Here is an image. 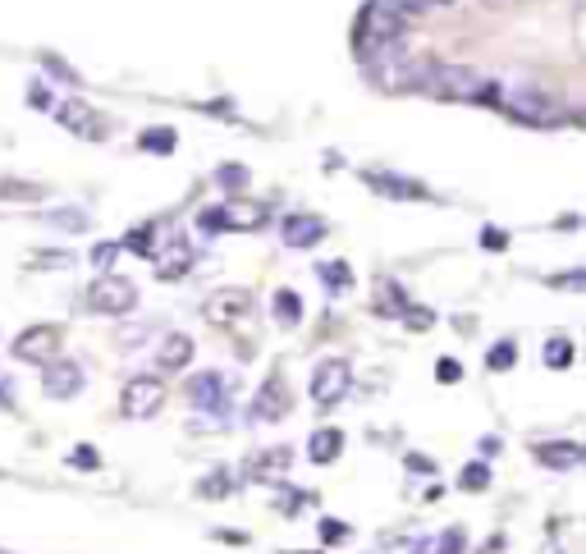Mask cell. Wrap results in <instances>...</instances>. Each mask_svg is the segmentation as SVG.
Here are the masks:
<instances>
[{"label": "cell", "mask_w": 586, "mask_h": 554, "mask_svg": "<svg viewBox=\"0 0 586 554\" xmlns=\"http://www.w3.org/2000/svg\"><path fill=\"white\" fill-rule=\"evenodd\" d=\"M422 92L431 97H445V101H500V87L481 78L477 69L467 65H426V78H422Z\"/></svg>", "instance_id": "obj_1"}, {"label": "cell", "mask_w": 586, "mask_h": 554, "mask_svg": "<svg viewBox=\"0 0 586 554\" xmlns=\"http://www.w3.org/2000/svg\"><path fill=\"white\" fill-rule=\"evenodd\" d=\"M426 5L422 0H367V10H362V33H358V46L371 51L380 42H399L403 28L413 14H422Z\"/></svg>", "instance_id": "obj_2"}, {"label": "cell", "mask_w": 586, "mask_h": 554, "mask_svg": "<svg viewBox=\"0 0 586 554\" xmlns=\"http://www.w3.org/2000/svg\"><path fill=\"white\" fill-rule=\"evenodd\" d=\"M87 307L97 316H129L133 307H138V284H133L129 275L106 271L92 289H87Z\"/></svg>", "instance_id": "obj_3"}, {"label": "cell", "mask_w": 586, "mask_h": 554, "mask_svg": "<svg viewBox=\"0 0 586 554\" xmlns=\"http://www.w3.org/2000/svg\"><path fill=\"white\" fill-rule=\"evenodd\" d=\"M504 110H509L513 120L522 124H559L564 120V110L550 92H536V87H518V92H504Z\"/></svg>", "instance_id": "obj_4"}, {"label": "cell", "mask_w": 586, "mask_h": 554, "mask_svg": "<svg viewBox=\"0 0 586 554\" xmlns=\"http://www.w3.org/2000/svg\"><path fill=\"white\" fill-rule=\"evenodd\" d=\"M289 413H293L289 381H284V376H266L257 399H252V417H257V422H284Z\"/></svg>", "instance_id": "obj_5"}, {"label": "cell", "mask_w": 586, "mask_h": 554, "mask_svg": "<svg viewBox=\"0 0 586 554\" xmlns=\"http://www.w3.org/2000/svg\"><path fill=\"white\" fill-rule=\"evenodd\" d=\"M348 385H353V371H348L344 358H330L316 367L312 376V399L321 403V408H330V403H339L348 394Z\"/></svg>", "instance_id": "obj_6"}, {"label": "cell", "mask_w": 586, "mask_h": 554, "mask_svg": "<svg viewBox=\"0 0 586 554\" xmlns=\"http://www.w3.org/2000/svg\"><path fill=\"white\" fill-rule=\"evenodd\" d=\"M161 403H165V385L156 381V376H133L120 394L124 417H152Z\"/></svg>", "instance_id": "obj_7"}, {"label": "cell", "mask_w": 586, "mask_h": 554, "mask_svg": "<svg viewBox=\"0 0 586 554\" xmlns=\"http://www.w3.org/2000/svg\"><path fill=\"white\" fill-rule=\"evenodd\" d=\"M293 468V449L289 445H271V449H257L248 458V477L261 481V486H280Z\"/></svg>", "instance_id": "obj_8"}, {"label": "cell", "mask_w": 586, "mask_h": 554, "mask_svg": "<svg viewBox=\"0 0 586 554\" xmlns=\"http://www.w3.org/2000/svg\"><path fill=\"white\" fill-rule=\"evenodd\" d=\"M55 353H60V330L55 326H28L14 339V358L23 362H55Z\"/></svg>", "instance_id": "obj_9"}, {"label": "cell", "mask_w": 586, "mask_h": 554, "mask_svg": "<svg viewBox=\"0 0 586 554\" xmlns=\"http://www.w3.org/2000/svg\"><path fill=\"white\" fill-rule=\"evenodd\" d=\"M55 115H60V124H65L69 133H78V138H92V142H101L106 138V120H101L97 110L87 106V101H65V106L55 110Z\"/></svg>", "instance_id": "obj_10"}, {"label": "cell", "mask_w": 586, "mask_h": 554, "mask_svg": "<svg viewBox=\"0 0 586 554\" xmlns=\"http://www.w3.org/2000/svg\"><path fill=\"white\" fill-rule=\"evenodd\" d=\"M42 390L51 394V399H74V394L83 390V367H78V362H46Z\"/></svg>", "instance_id": "obj_11"}, {"label": "cell", "mask_w": 586, "mask_h": 554, "mask_svg": "<svg viewBox=\"0 0 586 554\" xmlns=\"http://www.w3.org/2000/svg\"><path fill=\"white\" fill-rule=\"evenodd\" d=\"M220 225L248 234V229L266 225V207H261V202H248V197H229L225 207H220Z\"/></svg>", "instance_id": "obj_12"}, {"label": "cell", "mask_w": 586, "mask_h": 554, "mask_svg": "<svg viewBox=\"0 0 586 554\" xmlns=\"http://www.w3.org/2000/svg\"><path fill=\"white\" fill-rule=\"evenodd\" d=\"M248 312H252L248 289H220V294H211V303H207V316L220 321V326H229V321H239V316H248Z\"/></svg>", "instance_id": "obj_13"}, {"label": "cell", "mask_w": 586, "mask_h": 554, "mask_svg": "<svg viewBox=\"0 0 586 554\" xmlns=\"http://www.w3.org/2000/svg\"><path fill=\"white\" fill-rule=\"evenodd\" d=\"M330 234V225L321 216H289L284 220V243L289 248H316Z\"/></svg>", "instance_id": "obj_14"}, {"label": "cell", "mask_w": 586, "mask_h": 554, "mask_svg": "<svg viewBox=\"0 0 586 554\" xmlns=\"http://www.w3.org/2000/svg\"><path fill=\"white\" fill-rule=\"evenodd\" d=\"M536 463L550 472H573L582 468V445L573 440H550V445H536Z\"/></svg>", "instance_id": "obj_15"}, {"label": "cell", "mask_w": 586, "mask_h": 554, "mask_svg": "<svg viewBox=\"0 0 586 554\" xmlns=\"http://www.w3.org/2000/svg\"><path fill=\"white\" fill-rule=\"evenodd\" d=\"M193 362V339L188 335H165L156 348V371H184Z\"/></svg>", "instance_id": "obj_16"}, {"label": "cell", "mask_w": 586, "mask_h": 554, "mask_svg": "<svg viewBox=\"0 0 586 554\" xmlns=\"http://www.w3.org/2000/svg\"><path fill=\"white\" fill-rule=\"evenodd\" d=\"M188 390H193V399L202 403V408H207V413H220V417L229 413L225 385H220V376H216V371H202V376H197V381L188 385Z\"/></svg>", "instance_id": "obj_17"}, {"label": "cell", "mask_w": 586, "mask_h": 554, "mask_svg": "<svg viewBox=\"0 0 586 554\" xmlns=\"http://www.w3.org/2000/svg\"><path fill=\"white\" fill-rule=\"evenodd\" d=\"M188 271H193V248H188L184 239L170 243V248L161 252V261H156V275H161V280H184Z\"/></svg>", "instance_id": "obj_18"}, {"label": "cell", "mask_w": 586, "mask_h": 554, "mask_svg": "<svg viewBox=\"0 0 586 554\" xmlns=\"http://www.w3.org/2000/svg\"><path fill=\"white\" fill-rule=\"evenodd\" d=\"M362 179H367L376 193H385V197H426L422 184H413V179H399V174H390V170H367Z\"/></svg>", "instance_id": "obj_19"}, {"label": "cell", "mask_w": 586, "mask_h": 554, "mask_svg": "<svg viewBox=\"0 0 586 554\" xmlns=\"http://www.w3.org/2000/svg\"><path fill=\"white\" fill-rule=\"evenodd\" d=\"M339 454H344V431H335V426H321V431L307 440V458H312V463H335Z\"/></svg>", "instance_id": "obj_20"}, {"label": "cell", "mask_w": 586, "mask_h": 554, "mask_svg": "<svg viewBox=\"0 0 586 554\" xmlns=\"http://www.w3.org/2000/svg\"><path fill=\"white\" fill-rule=\"evenodd\" d=\"M275 321H280V326H298V321H303V298L293 294V289H280V294H275Z\"/></svg>", "instance_id": "obj_21"}, {"label": "cell", "mask_w": 586, "mask_h": 554, "mask_svg": "<svg viewBox=\"0 0 586 554\" xmlns=\"http://www.w3.org/2000/svg\"><path fill=\"white\" fill-rule=\"evenodd\" d=\"M541 358L550 362V367H573V339H564V335H554V339H545V348H541Z\"/></svg>", "instance_id": "obj_22"}, {"label": "cell", "mask_w": 586, "mask_h": 554, "mask_svg": "<svg viewBox=\"0 0 586 554\" xmlns=\"http://www.w3.org/2000/svg\"><path fill=\"white\" fill-rule=\"evenodd\" d=\"M316 275H321V284H326V289H335V294H344L348 284H353V275H348L344 261H326V266H316Z\"/></svg>", "instance_id": "obj_23"}, {"label": "cell", "mask_w": 586, "mask_h": 554, "mask_svg": "<svg viewBox=\"0 0 586 554\" xmlns=\"http://www.w3.org/2000/svg\"><path fill=\"white\" fill-rule=\"evenodd\" d=\"M403 307H408V294H403L394 280H380V312H385V316H403Z\"/></svg>", "instance_id": "obj_24"}, {"label": "cell", "mask_w": 586, "mask_h": 554, "mask_svg": "<svg viewBox=\"0 0 586 554\" xmlns=\"http://www.w3.org/2000/svg\"><path fill=\"white\" fill-rule=\"evenodd\" d=\"M513 362H518V344H513V339H500V344L486 353V367L490 371H509Z\"/></svg>", "instance_id": "obj_25"}, {"label": "cell", "mask_w": 586, "mask_h": 554, "mask_svg": "<svg viewBox=\"0 0 586 554\" xmlns=\"http://www.w3.org/2000/svg\"><path fill=\"white\" fill-rule=\"evenodd\" d=\"M124 248H129V252H138V257H152V252H156V229H152V225L129 229V239H124Z\"/></svg>", "instance_id": "obj_26"}, {"label": "cell", "mask_w": 586, "mask_h": 554, "mask_svg": "<svg viewBox=\"0 0 586 554\" xmlns=\"http://www.w3.org/2000/svg\"><path fill=\"white\" fill-rule=\"evenodd\" d=\"M142 152H156V156H170L174 152V129H147L142 133Z\"/></svg>", "instance_id": "obj_27"}, {"label": "cell", "mask_w": 586, "mask_h": 554, "mask_svg": "<svg viewBox=\"0 0 586 554\" xmlns=\"http://www.w3.org/2000/svg\"><path fill=\"white\" fill-rule=\"evenodd\" d=\"M197 495H202V500H225V495H229V472L225 468L207 472V477H202V486H197Z\"/></svg>", "instance_id": "obj_28"}, {"label": "cell", "mask_w": 586, "mask_h": 554, "mask_svg": "<svg viewBox=\"0 0 586 554\" xmlns=\"http://www.w3.org/2000/svg\"><path fill=\"white\" fill-rule=\"evenodd\" d=\"M458 486L472 490V495H477V490H486L490 486V468H486V463H467L463 477H458Z\"/></svg>", "instance_id": "obj_29"}, {"label": "cell", "mask_w": 586, "mask_h": 554, "mask_svg": "<svg viewBox=\"0 0 586 554\" xmlns=\"http://www.w3.org/2000/svg\"><path fill=\"white\" fill-rule=\"evenodd\" d=\"M33 266H42V271H60V266H69V252L42 248V252H33Z\"/></svg>", "instance_id": "obj_30"}, {"label": "cell", "mask_w": 586, "mask_h": 554, "mask_svg": "<svg viewBox=\"0 0 586 554\" xmlns=\"http://www.w3.org/2000/svg\"><path fill=\"white\" fill-rule=\"evenodd\" d=\"M216 179H220L225 188H234V193H239V188L248 184V170H243V165H220V170H216Z\"/></svg>", "instance_id": "obj_31"}, {"label": "cell", "mask_w": 586, "mask_h": 554, "mask_svg": "<svg viewBox=\"0 0 586 554\" xmlns=\"http://www.w3.org/2000/svg\"><path fill=\"white\" fill-rule=\"evenodd\" d=\"M92 261H97V266H101V275H106L110 266L120 261V243H97V248H92Z\"/></svg>", "instance_id": "obj_32"}, {"label": "cell", "mask_w": 586, "mask_h": 554, "mask_svg": "<svg viewBox=\"0 0 586 554\" xmlns=\"http://www.w3.org/2000/svg\"><path fill=\"white\" fill-rule=\"evenodd\" d=\"M69 463H74V468H87V472H92V468H101V454H97L92 445H78L74 454H69Z\"/></svg>", "instance_id": "obj_33"}, {"label": "cell", "mask_w": 586, "mask_h": 554, "mask_svg": "<svg viewBox=\"0 0 586 554\" xmlns=\"http://www.w3.org/2000/svg\"><path fill=\"white\" fill-rule=\"evenodd\" d=\"M422 550H426L422 536H399V541L385 545V554H422Z\"/></svg>", "instance_id": "obj_34"}, {"label": "cell", "mask_w": 586, "mask_h": 554, "mask_svg": "<svg viewBox=\"0 0 586 554\" xmlns=\"http://www.w3.org/2000/svg\"><path fill=\"white\" fill-rule=\"evenodd\" d=\"M435 376H440L445 385H458V381H463V367H458L454 358H440V362H435Z\"/></svg>", "instance_id": "obj_35"}, {"label": "cell", "mask_w": 586, "mask_h": 554, "mask_svg": "<svg viewBox=\"0 0 586 554\" xmlns=\"http://www.w3.org/2000/svg\"><path fill=\"white\" fill-rule=\"evenodd\" d=\"M435 554H463V532H458V527L445 532L440 541H435Z\"/></svg>", "instance_id": "obj_36"}, {"label": "cell", "mask_w": 586, "mask_h": 554, "mask_svg": "<svg viewBox=\"0 0 586 554\" xmlns=\"http://www.w3.org/2000/svg\"><path fill=\"white\" fill-rule=\"evenodd\" d=\"M321 541H330V545L348 541V527H344V522H335V518H326V522H321Z\"/></svg>", "instance_id": "obj_37"}, {"label": "cell", "mask_w": 586, "mask_h": 554, "mask_svg": "<svg viewBox=\"0 0 586 554\" xmlns=\"http://www.w3.org/2000/svg\"><path fill=\"white\" fill-rule=\"evenodd\" d=\"M51 220H55V225H69L78 234V229L87 225V211H51Z\"/></svg>", "instance_id": "obj_38"}, {"label": "cell", "mask_w": 586, "mask_h": 554, "mask_svg": "<svg viewBox=\"0 0 586 554\" xmlns=\"http://www.w3.org/2000/svg\"><path fill=\"white\" fill-rule=\"evenodd\" d=\"M197 225L207 229V234H220V229H225V225H220V207H207L202 216H197Z\"/></svg>", "instance_id": "obj_39"}, {"label": "cell", "mask_w": 586, "mask_h": 554, "mask_svg": "<svg viewBox=\"0 0 586 554\" xmlns=\"http://www.w3.org/2000/svg\"><path fill=\"white\" fill-rule=\"evenodd\" d=\"M403 316H408V326H413V330L431 326V312H422V307H403Z\"/></svg>", "instance_id": "obj_40"}, {"label": "cell", "mask_w": 586, "mask_h": 554, "mask_svg": "<svg viewBox=\"0 0 586 554\" xmlns=\"http://www.w3.org/2000/svg\"><path fill=\"white\" fill-rule=\"evenodd\" d=\"M481 243H486V248H495V252H500L504 243H509V234H504V229H495V225H490L486 234H481Z\"/></svg>", "instance_id": "obj_41"}, {"label": "cell", "mask_w": 586, "mask_h": 554, "mask_svg": "<svg viewBox=\"0 0 586 554\" xmlns=\"http://www.w3.org/2000/svg\"><path fill=\"white\" fill-rule=\"evenodd\" d=\"M42 65H46V69H51V74H55V78H65V83H78V78H74V74H69V69H65V65H60V60H55V55H46Z\"/></svg>", "instance_id": "obj_42"}, {"label": "cell", "mask_w": 586, "mask_h": 554, "mask_svg": "<svg viewBox=\"0 0 586 554\" xmlns=\"http://www.w3.org/2000/svg\"><path fill=\"white\" fill-rule=\"evenodd\" d=\"M28 106H51V92H46V87H28Z\"/></svg>", "instance_id": "obj_43"}, {"label": "cell", "mask_w": 586, "mask_h": 554, "mask_svg": "<svg viewBox=\"0 0 586 554\" xmlns=\"http://www.w3.org/2000/svg\"><path fill=\"white\" fill-rule=\"evenodd\" d=\"M5 188H10L5 197H37V188H33V184H5Z\"/></svg>", "instance_id": "obj_44"}, {"label": "cell", "mask_w": 586, "mask_h": 554, "mask_svg": "<svg viewBox=\"0 0 586 554\" xmlns=\"http://www.w3.org/2000/svg\"><path fill=\"white\" fill-rule=\"evenodd\" d=\"M422 5H426V10H431V5H454V0H422Z\"/></svg>", "instance_id": "obj_45"}]
</instances>
